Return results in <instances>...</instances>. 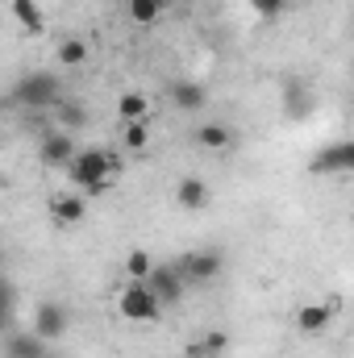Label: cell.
Here are the masks:
<instances>
[{"mask_svg": "<svg viewBox=\"0 0 354 358\" xmlns=\"http://www.w3.org/2000/svg\"><path fill=\"white\" fill-rule=\"evenodd\" d=\"M283 108L292 113V117H304L309 108H313V92L304 80H288V88H283Z\"/></svg>", "mask_w": 354, "mask_h": 358, "instance_id": "cell-17", "label": "cell"}, {"mask_svg": "<svg viewBox=\"0 0 354 358\" xmlns=\"http://www.w3.org/2000/svg\"><path fill=\"white\" fill-rule=\"evenodd\" d=\"M225 350H229V334H225V329H213V334L187 342V346H183V358H221Z\"/></svg>", "mask_w": 354, "mask_h": 358, "instance_id": "cell-13", "label": "cell"}, {"mask_svg": "<svg viewBox=\"0 0 354 358\" xmlns=\"http://www.w3.org/2000/svg\"><path fill=\"white\" fill-rule=\"evenodd\" d=\"M121 146L134 150V155L146 150V146H150V121H129V125L121 129Z\"/></svg>", "mask_w": 354, "mask_h": 358, "instance_id": "cell-22", "label": "cell"}, {"mask_svg": "<svg viewBox=\"0 0 354 358\" xmlns=\"http://www.w3.org/2000/svg\"><path fill=\"white\" fill-rule=\"evenodd\" d=\"M59 117H63V125H71V129H76V125H84V121H88V113H84V108H80V104H67V100H63V104H59Z\"/></svg>", "mask_w": 354, "mask_h": 358, "instance_id": "cell-24", "label": "cell"}, {"mask_svg": "<svg viewBox=\"0 0 354 358\" xmlns=\"http://www.w3.org/2000/svg\"><path fill=\"white\" fill-rule=\"evenodd\" d=\"M171 104H176L179 113H200L208 104V92L200 88L196 80H176L171 84Z\"/></svg>", "mask_w": 354, "mask_h": 358, "instance_id": "cell-12", "label": "cell"}, {"mask_svg": "<svg viewBox=\"0 0 354 358\" xmlns=\"http://www.w3.org/2000/svg\"><path fill=\"white\" fill-rule=\"evenodd\" d=\"M125 13H129L134 25H155L167 13V4L163 0H125Z\"/></svg>", "mask_w": 354, "mask_h": 358, "instance_id": "cell-18", "label": "cell"}, {"mask_svg": "<svg viewBox=\"0 0 354 358\" xmlns=\"http://www.w3.org/2000/svg\"><path fill=\"white\" fill-rule=\"evenodd\" d=\"M351 167H354L351 142H334V146H325L321 155H313V163H309L313 176H338V179L351 176Z\"/></svg>", "mask_w": 354, "mask_h": 358, "instance_id": "cell-7", "label": "cell"}, {"mask_svg": "<svg viewBox=\"0 0 354 358\" xmlns=\"http://www.w3.org/2000/svg\"><path fill=\"white\" fill-rule=\"evenodd\" d=\"M8 13H13V21L25 34H42L46 29V17H42V4L38 0H8Z\"/></svg>", "mask_w": 354, "mask_h": 358, "instance_id": "cell-14", "label": "cell"}, {"mask_svg": "<svg viewBox=\"0 0 354 358\" xmlns=\"http://www.w3.org/2000/svg\"><path fill=\"white\" fill-rule=\"evenodd\" d=\"M279 4H283V8H288V4H292V0H279Z\"/></svg>", "mask_w": 354, "mask_h": 358, "instance_id": "cell-27", "label": "cell"}, {"mask_svg": "<svg viewBox=\"0 0 354 358\" xmlns=\"http://www.w3.org/2000/svg\"><path fill=\"white\" fill-rule=\"evenodd\" d=\"M42 163L46 167H67L71 163V155H76V138L67 134V129H50L46 138H42Z\"/></svg>", "mask_w": 354, "mask_h": 358, "instance_id": "cell-9", "label": "cell"}, {"mask_svg": "<svg viewBox=\"0 0 354 358\" xmlns=\"http://www.w3.org/2000/svg\"><path fill=\"white\" fill-rule=\"evenodd\" d=\"M142 283L159 296V304H163V308H167V304H176L179 296H183V287H187V283H183V275H179V267H167V263H155L150 275H146Z\"/></svg>", "mask_w": 354, "mask_h": 358, "instance_id": "cell-8", "label": "cell"}, {"mask_svg": "<svg viewBox=\"0 0 354 358\" xmlns=\"http://www.w3.org/2000/svg\"><path fill=\"white\" fill-rule=\"evenodd\" d=\"M342 300H313V304H300L296 308V329L300 334H325L338 317Z\"/></svg>", "mask_w": 354, "mask_h": 358, "instance_id": "cell-5", "label": "cell"}, {"mask_svg": "<svg viewBox=\"0 0 354 358\" xmlns=\"http://www.w3.org/2000/svg\"><path fill=\"white\" fill-rule=\"evenodd\" d=\"M221 267H225L221 250H192V255L179 263V275H183V283H196V287H204V283L221 279Z\"/></svg>", "mask_w": 354, "mask_h": 358, "instance_id": "cell-4", "label": "cell"}, {"mask_svg": "<svg viewBox=\"0 0 354 358\" xmlns=\"http://www.w3.org/2000/svg\"><path fill=\"white\" fill-rule=\"evenodd\" d=\"M46 355H50V346L38 334H17L8 342V358H46Z\"/></svg>", "mask_w": 354, "mask_h": 358, "instance_id": "cell-19", "label": "cell"}, {"mask_svg": "<svg viewBox=\"0 0 354 358\" xmlns=\"http://www.w3.org/2000/svg\"><path fill=\"white\" fill-rule=\"evenodd\" d=\"M13 321H17V287H13V279L0 275V334H8Z\"/></svg>", "mask_w": 354, "mask_h": 358, "instance_id": "cell-21", "label": "cell"}, {"mask_svg": "<svg viewBox=\"0 0 354 358\" xmlns=\"http://www.w3.org/2000/svg\"><path fill=\"white\" fill-rule=\"evenodd\" d=\"M176 200H179V208H187V213H200L204 204H208V183L200 176H183L176 183Z\"/></svg>", "mask_w": 354, "mask_h": 358, "instance_id": "cell-11", "label": "cell"}, {"mask_svg": "<svg viewBox=\"0 0 354 358\" xmlns=\"http://www.w3.org/2000/svg\"><path fill=\"white\" fill-rule=\"evenodd\" d=\"M163 4H187V0H163Z\"/></svg>", "mask_w": 354, "mask_h": 358, "instance_id": "cell-26", "label": "cell"}, {"mask_svg": "<svg viewBox=\"0 0 354 358\" xmlns=\"http://www.w3.org/2000/svg\"><path fill=\"white\" fill-rule=\"evenodd\" d=\"M67 325H71V317H67L63 304H38V313H34V334H38L46 346L63 342V338H67Z\"/></svg>", "mask_w": 354, "mask_h": 358, "instance_id": "cell-6", "label": "cell"}, {"mask_svg": "<svg viewBox=\"0 0 354 358\" xmlns=\"http://www.w3.org/2000/svg\"><path fill=\"white\" fill-rule=\"evenodd\" d=\"M117 113H121L125 125H129V121H150V100H146L142 92H121V96H117Z\"/></svg>", "mask_w": 354, "mask_h": 358, "instance_id": "cell-16", "label": "cell"}, {"mask_svg": "<svg viewBox=\"0 0 354 358\" xmlns=\"http://www.w3.org/2000/svg\"><path fill=\"white\" fill-rule=\"evenodd\" d=\"M117 313H121V321H129V325H150V321L163 317V304H159V296H155L146 283H125L121 296H117Z\"/></svg>", "mask_w": 354, "mask_h": 358, "instance_id": "cell-3", "label": "cell"}, {"mask_svg": "<svg viewBox=\"0 0 354 358\" xmlns=\"http://www.w3.org/2000/svg\"><path fill=\"white\" fill-rule=\"evenodd\" d=\"M13 100L29 113H46V108H59L63 104V84L55 80V71H29L17 80Z\"/></svg>", "mask_w": 354, "mask_h": 358, "instance_id": "cell-2", "label": "cell"}, {"mask_svg": "<svg viewBox=\"0 0 354 358\" xmlns=\"http://www.w3.org/2000/svg\"><path fill=\"white\" fill-rule=\"evenodd\" d=\"M55 59H59L63 67H71V71H76V67H84V63H88V42H84V38H63V42H59V50H55Z\"/></svg>", "mask_w": 354, "mask_h": 358, "instance_id": "cell-20", "label": "cell"}, {"mask_svg": "<svg viewBox=\"0 0 354 358\" xmlns=\"http://www.w3.org/2000/svg\"><path fill=\"white\" fill-rule=\"evenodd\" d=\"M150 267H155V259H150L142 246H134V250L125 255V275H129V283H142V279L150 275Z\"/></svg>", "mask_w": 354, "mask_h": 358, "instance_id": "cell-23", "label": "cell"}, {"mask_svg": "<svg viewBox=\"0 0 354 358\" xmlns=\"http://www.w3.org/2000/svg\"><path fill=\"white\" fill-rule=\"evenodd\" d=\"M250 8H255L263 21H275V17L283 13V4H279V0H250Z\"/></svg>", "mask_w": 354, "mask_h": 358, "instance_id": "cell-25", "label": "cell"}, {"mask_svg": "<svg viewBox=\"0 0 354 358\" xmlns=\"http://www.w3.org/2000/svg\"><path fill=\"white\" fill-rule=\"evenodd\" d=\"M196 146H204V150H234V129L221 125V121H208V125L196 129Z\"/></svg>", "mask_w": 354, "mask_h": 358, "instance_id": "cell-15", "label": "cell"}, {"mask_svg": "<svg viewBox=\"0 0 354 358\" xmlns=\"http://www.w3.org/2000/svg\"><path fill=\"white\" fill-rule=\"evenodd\" d=\"M50 217H55V225H80L84 217H88V200L84 196H55L50 200Z\"/></svg>", "mask_w": 354, "mask_h": 358, "instance_id": "cell-10", "label": "cell"}, {"mask_svg": "<svg viewBox=\"0 0 354 358\" xmlns=\"http://www.w3.org/2000/svg\"><path fill=\"white\" fill-rule=\"evenodd\" d=\"M113 171H117V159L108 155V150H76L71 155V163H67V179L80 187V192H88V196H100V192H108L113 187Z\"/></svg>", "mask_w": 354, "mask_h": 358, "instance_id": "cell-1", "label": "cell"}]
</instances>
